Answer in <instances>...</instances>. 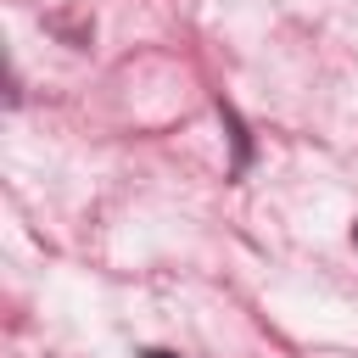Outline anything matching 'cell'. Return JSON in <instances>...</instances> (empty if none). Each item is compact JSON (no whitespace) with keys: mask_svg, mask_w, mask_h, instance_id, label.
<instances>
[{"mask_svg":"<svg viewBox=\"0 0 358 358\" xmlns=\"http://www.w3.org/2000/svg\"><path fill=\"white\" fill-rule=\"evenodd\" d=\"M352 246H358V218H352Z\"/></svg>","mask_w":358,"mask_h":358,"instance_id":"cell-3","label":"cell"},{"mask_svg":"<svg viewBox=\"0 0 358 358\" xmlns=\"http://www.w3.org/2000/svg\"><path fill=\"white\" fill-rule=\"evenodd\" d=\"M213 106H218V123H224V134H229V168H224V179H229V185H241V179H246V168H252V157H257L252 129H246V117H241L224 95H218Z\"/></svg>","mask_w":358,"mask_h":358,"instance_id":"cell-1","label":"cell"},{"mask_svg":"<svg viewBox=\"0 0 358 358\" xmlns=\"http://www.w3.org/2000/svg\"><path fill=\"white\" fill-rule=\"evenodd\" d=\"M140 358H179V352H168V347H140Z\"/></svg>","mask_w":358,"mask_h":358,"instance_id":"cell-2","label":"cell"}]
</instances>
